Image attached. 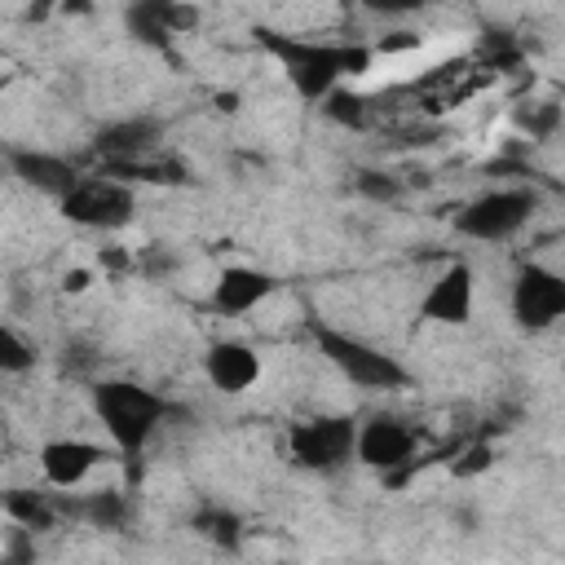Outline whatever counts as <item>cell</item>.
<instances>
[{
    "mask_svg": "<svg viewBox=\"0 0 565 565\" xmlns=\"http://www.w3.org/2000/svg\"><path fill=\"white\" fill-rule=\"evenodd\" d=\"M0 565H35V534L22 525H9L0 543Z\"/></svg>",
    "mask_w": 565,
    "mask_h": 565,
    "instance_id": "d4e9b609",
    "label": "cell"
},
{
    "mask_svg": "<svg viewBox=\"0 0 565 565\" xmlns=\"http://www.w3.org/2000/svg\"><path fill=\"white\" fill-rule=\"evenodd\" d=\"M353 437H358V424L349 415H313L291 424L287 450L309 472H340L353 459Z\"/></svg>",
    "mask_w": 565,
    "mask_h": 565,
    "instance_id": "8992f818",
    "label": "cell"
},
{
    "mask_svg": "<svg viewBox=\"0 0 565 565\" xmlns=\"http://www.w3.org/2000/svg\"><path fill=\"white\" fill-rule=\"evenodd\" d=\"M490 463H494V446H490L486 437H477L472 446H463V450L455 455L450 472H455V477H477V472H486Z\"/></svg>",
    "mask_w": 565,
    "mask_h": 565,
    "instance_id": "484cf974",
    "label": "cell"
},
{
    "mask_svg": "<svg viewBox=\"0 0 565 565\" xmlns=\"http://www.w3.org/2000/svg\"><path fill=\"white\" fill-rule=\"evenodd\" d=\"M57 207L66 221H75L84 230H124L137 212V194H132V185L93 172V177H79L75 190Z\"/></svg>",
    "mask_w": 565,
    "mask_h": 565,
    "instance_id": "5b68a950",
    "label": "cell"
},
{
    "mask_svg": "<svg viewBox=\"0 0 565 565\" xmlns=\"http://www.w3.org/2000/svg\"><path fill=\"white\" fill-rule=\"evenodd\" d=\"M150 9H154V18L163 22L168 35H185V31H194L199 18H203L194 4H181V0H150Z\"/></svg>",
    "mask_w": 565,
    "mask_h": 565,
    "instance_id": "7402d4cb",
    "label": "cell"
},
{
    "mask_svg": "<svg viewBox=\"0 0 565 565\" xmlns=\"http://www.w3.org/2000/svg\"><path fill=\"white\" fill-rule=\"evenodd\" d=\"M106 450L97 441H84V437H57V441H44L40 446V468H44V481L57 486V490H75L84 486L97 468H102Z\"/></svg>",
    "mask_w": 565,
    "mask_h": 565,
    "instance_id": "5bb4252c",
    "label": "cell"
},
{
    "mask_svg": "<svg viewBox=\"0 0 565 565\" xmlns=\"http://www.w3.org/2000/svg\"><path fill=\"white\" fill-rule=\"evenodd\" d=\"M57 521H84L93 530H124L128 525V494L124 490H88V494H49Z\"/></svg>",
    "mask_w": 565,
    "mask_h": 565,
    "instance_id": "9a60e30c",
    "label": "cell"
},
{
    "mask_svg": "<svg viewBox=\"0 0 565 565\" xmlns=\"http://www.w3.org/2000/svg\"><path fill=\"white\" fill-rule=\"evenodd\" d=\"M477 300V278L468 260H446V269L433 278V287L419 300V322H441V327H463L472 318Z\"/></svg>",
    "mask_w": 565,
    "mask_h": 565,
    "instance_id": "9c48e42d",
    "label": "cell"
},
{
    "mask_svg": "<svg viewBox=\"0 0 565 565\" xmlns=\"http://www.w3.org/2000/svg\"><path fill=\"white\" fill-rule=\"evenodd\" d=\"M88 397H93L97 424L128 459H137L146 450V441L159 433V424L177 411L163 393H154L137 380H93Z\"/></svg>",
    "mask_w": 565,
    "mask_h": 565,
    "instance_id": "7a4b0ae2",
    "label": "cell"
},
{
    "mask_svg": "<svg viewBox=\"0 0 565 565\" xmlns=\"http://www.w3.org/2000/svg\"><path fill=\"white\" fill-rule=\"evenodd\" d=\"M177 265H181V260H177V252H172V247H163V243H146V247L132 256V269H137L141 278H168Z\"/></svg>",
    "mask_w": 565,
    "mask_h": 565,
    "instance_id": "cb8c5ba5",
    "label": "cell"
},
{
    "mask_svg": "<svg viewBox=\"0 0 565 565\" xmlns=\"http://www.w3.org/2000/svg\"><path fill=\"white\" fill-rule=\"evenodd\" d=\"M88 282H93V274H88V269H71V274L62 278V287H66V291H88Z\"/></svg>",
    "mask_w": 565,
    "mask_h": 565,
    "instance_id": "f546056e",
    "label": "cell"
},
{
    "mask_svg": "<svg viewBox=\"0 0 565 565\" xmlns=\"http://www.w3.org/2000/svg\"><path fill=\"white\" fill-rule=\"evenodd\" d=\"M203 375H207V384L216 393L238 397V393L256 388V380H260V353L252 344H243V340H216L203 353Z\"/></svg>",
    "mask_w": 565,
    "mask_h": 565,
    "instance_id": "4fadbf2b",
    "label": "cell"
},
{
    "mask_svg": "<svg viewBox=\"0 0 565 565\" xmlns=\"http://www.w3.org/2000/svg\"><path fill=\"white\" fill-rule=\"evenodd\" d=\"M424 40L415 35V31H393V35H384V40H375V49H371V57L375 53H411V49H419Z\"/></svg>",
    "mask_w": 565,
    "mask_h": 565,
    "instance_id": "83f0119b",
    "label": "cell"
},
{
    "mask_svg": "<svg viewBox=\"0 0 565 565\" xmlns=\"http://www.w3.org/2000/svg\"><path fill=\"white\" fill-rule=\"evenodd\" d=\"M163 141V119L159 115H128V119H110L93 132V150L102 163H137L150 159Z\"/></svg>",
    "mask_w": 565,
    "mask_h": 565,
    "instance_id": "30bf717a",
    "label": "cell"
},
{
    "mask_svg": "<svg viewBox=\"0 0 565 565\" xmlns=\"http://www.w3.org/2000/svg\"><path fill=\"white\" fill-rule=\"evenodd\" d=\"M0 419H4V411H0Z\"/></svg>",
    "mask_w": 565,
    "mask_h": 565,
    "instance_id": "4dcf8cb0",
    "label": "cell"
},
{
    "mask_svg": "<svg viewBox=\"0 0 565 565\" xmlns=\"http://www.w3.org/2000/svg\"><path fill=\"white\" fill-rule=\"evenodd\" d=\"M512 318L521 331H547L565 318V278L539 260H525L512 278Z\"/></svg>",
    "mask_w": 565,
    "mask_h": 565,
    "instance_id": "52a82bcc",
    "label": "cell"
},
{
    "mask_svg": "<svg viewBox=\"0 0 565 565\" xmlns=\"http://www.w3.org/2000/svg\"><path fill=\"white\" fill-rule=\"evenodd\" d=\"M534 212H539V194L530 185L486 190L455 212V234H463L472 243H508L512 234L525 230V221Z\"/></svg>",
    "mask_w": 565,
    "mask_h": 565,
    "instance_id": "277c9868",
    "label": "cell"
},
{
    "mask_svg": "<svg viewBox=\"0 0 565 565\" xmlns=\"http://www.w3.org/2000/svg\"><path fill=\"white\" fill-rule=\"evenodd\" d=\"M97 265L110 269V274H124V269H132V256H128L124 247H102V252H97Z\"/></svg>",
    "mask_w": 565,
    "mask_h": 565,
    "instance_id": "f1b7e54d",
    "label": "cell"
},
{
    "mask_svg": "<svg viewBox=\"0 0 565 565\" xmlns=\"http://www.w3.org/2000/svg\"><path fill=\"white\" fill-rule=\"evenodd\" d=\"M415 450H419V433L406 419H397V415H371V419L358 424L353 459L366 463V468H375L380 477L393 472V468H402L406 459H415Z\"/></svg>",
    "mask_w": 565,
    "mask_h": 565,
    "instance_id": "ba28073f",
    "label": "cell"
},
{
    "mask_svg": "<svg viewBox=\"0 0 565 565\" xmlns=\"http://www.w3.org/2000/svg\"><path fill=\"white\" fill-rule=\"evenodd\" d=\"M0 503H4L9 521H13V525H22V530H31V534H44V530H53V525H57L53 499H49V494H40V490H4V494H0Z\"/></svg>",
    "mask_w": 565,
    "mask_h": 565,
    "instance_id": "e0dca14e",
    "label": "cell"
},
{
    "mask_svg": "<svg viewBox=\"0 0 565 565\" xmlns=\"http://www.w3.org/2000/svg\"><path fill=\"white\" fill-rule=\"evenodd\" d=\"M190 530L203 539V543H212L216 552H238L243 547V516L238 512H230V508H221V503H199L194 508V516H190Z\"/></svg>",
    "mask_w": 565,
    "mask_h": 565,
    "instance_id": "2e32d148",
    "label": "cell"
},
{
    "mask_svg": "<svg viewBox=\"0 0 565 565\" xmlns=\"http://www.w3.org/2000/svg\"><path fill=\"white\" fill-rule=\"evenodd\" d=\"M31 366H35V349L13 327L0 322V375H22Z\"/></svg>",
    "mask_w": 565,
    "mask_h": 565,
    "instance_id": "ffe728a7",
    "label": "cell"
},
{
    "mask_svg": "<svg viewBox=\"0 0 565 565\" xmlns=\"http://www.w3.org/2000/svg\"><path fill=\"white\" fill-rule=\"evenodd\" d=\"M256 40L282 66V75L305 102H322L331 88H340L344 75H362L375 62L366 44H349V40H300V35H278L269 26H260Z\"/></svg>",
    "mask_w": 565,
    "mask_h": 565,
    "instance_id": "6da1fadb",
    "label": "cell"
},
{
    "mask_svg": "<svg viewBox=\"0 0 565 565\" xmlns=\"http://www.w3.org/2000/svg\"><path fill=\"white\" fill-rule=\"evenodd\" d=\"M318 106H322V115H327L331 124L353 128V132L371 128V119H375V102H371V97H362V93H353V88H331Z\"/></svg>",
    "mask_w": 565,
    "mask_h": 565,
    "instance_id": "ac0fdd59",
    "label": "cell"
},
{
    "mask_svg": "<svg viewBox=\"0 0 565 565\" xmlns=\"http://www.w3.org/2000/svg\"><path fill=\"white\" fill-rule=\"evenodd\" d=\"M353 190L366 194V199H375V203L402 199V181H393L388 172H375V168H358V172H353Z\"/></svg>",
    "mask_w": 565,
    "mask_h": 565,
    "instance_id": "603a6c76",
    "label": "cell"
},
{
    "mask_svg": "<svg viewBox=\"0 0 565 565\" xmlns=\"http://www.w3.org/2000/svg\"><path fill=\"white\" fill-rule=\"evenodd\" d=\"M313 344L318 353L358 388H371V393H393V388H406L411 384V371L393 358V353H380L375 344L349 335V331H335L327 322H313Z\"/></svg>",
    "mask_w": 565,
    "mask_h": 565,
    "instance_id": "3957f363",
    "label": "cell"
},
{
    "mask_svg": "<svg viewBox=\"0 0 565 565\" xmlns=\"http://www.w3.org/2000/svg\"><path fill=\"white\" fill-rule=\"evenodd\" d=\"M516 128H525L530 137H552L556 132V124H561V106L556 102H525V106H516Z\"/></svg>",
    "mask_w": 565,
    "mask_h": 565,
    "instance_id": "44dd1931",
    "label": "cell"
},
{
    "mask_svg": "<svg viewBox=\"0 0 565 565\" xmlns=\"http://www.w3.org/2000/svg\"><path fill=\"white\" fill-rule=\"evenodd\" d=\"M4 159H9V172H13L26 190L49 194V199H57V203H62V199L75 190V181H79L75 163H71V159H62V154H53V150L9 146V150H4Z\"/></svg>",
    "mask_w": 565,
    "mask_h": 565,
    "instance_id": "8fae6325",
    "label": "cell"
},
{
    "mask_svg": "<svg viewBox=\"0 0 565 565\" xmlns=\"http://www.w3.org/2000/svg\"><path fill=\"white\" fill-rule=\"evenodd\" d=\"M62 366H66L71 375H88V371L97 366V349H93L88 340H66V349H62Z\"/></svg>",
    "mask_w": 565,
    "mask_h": 565,
    "instance_id": "4316f807",
    "label": "cell"
},
{
    "mask_svg": "<svg viewBox=\"0 0 565 565\" xmlns=\"http://www.w3.org/2000/svg\"><path fill=\"white\" fill-rule=\"evenodd\" d=\"M278 291V278L269 269H256V265H230L216 274L212 282V309L221 318H243L252 313L256 305H265L269 296Z\"/></svg>",
    "mask_w": 565,
    "mask_h": 565,
    "instance_id": "7c38bea8",
    "label": "cell"
},
{
    "mask_svg": "<svg viewBox=\"0 0 565 565\" xmlns=\"http://www.w3.org/2000/svg\"><path fill=\"white\" fill-rule=\"evenodd\" d=\"M124 26H128V35L132 40H141V44H150V49H172V35L163 31V22L154 18V9H150V0H137V4H128L124 9Z\"/></svg>",
    "mask_w": 565,
    "mask_h": 565,
    "instance_id": "d6986e66",
    "label": "cell"
}]
</instances>
